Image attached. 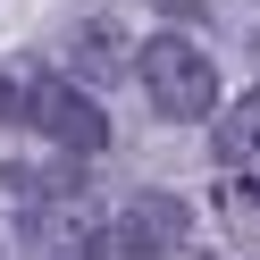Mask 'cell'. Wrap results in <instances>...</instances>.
I'll list each match as a JSON object with an SVG mask.
<instances>
[{
    "label": "cell",
    "mask_w": 260,
    "mask_h": 260,
    "mask_svg": "<svg viewBox=\"0 0 260 260\" xmlns=\"http://www.w3.org/2000/svg\"><path fill=\"white\" fill-rule=\"evenodd\" d=\"M218 151H226V159H252V151H260V92H252V101H243L235 118L218 126Z\"/></svg>",
    "instance_id": "cell-4"
},
{
    "label": "cell",
    "mask_w": 260,
    "mask_h": 260,
    "mask_svg": "<svg viewBox=\"0 0 260 260\" xmlns=\"http://www.w3.org/2000/svg\"><path fill=\"white\" fill-rule=\"evenodd\" d=\"M76 51H84V59H92V68H126V42H118V34H109V25H101V17H92V25H76Z\"/></svg>",
    "instance_id": "cell-5"
},
{
    "label": "cell",
    "mask_w": 260,
    "mask_h": 260,
    "mask_svg": "<svg viewBox=\"0 0 260 260\" xmlns=\"http://www.w3.org/2000/svg\"><path fill=\"white\" fill-rule=\"evenodd\" d=\"M185 235H193V210L176 193H135L118 218L92 226V252H176Z\"/></svg>",
    "instance_id": "cell-3"
},
{
    "label": "cell",
    "mask_w": 260,
    "mask_h": 260,
    "mask_svg": "<svg viewBox=\"0 0 260 260\" xmlns=\"http://www.w3.org/2000/svg\"><path fill=\"white\" fill-rule=\"evenodd\" d=\"M143 9H159V17H168V25H185V17L202 25V17H210V0H143Z\"/></svg>",
    "instance_id": "cell-6"
},
{
    "label": "cell",
    "mask_w": 260,
    "mask_h": 260,
    "mask_svg": "<svg viewBox=\"0 0 260 260\" xmlns=\"http://www.w3.org/2000/svg\"><path fill=\"white\" fill-rule=\"evenodd\" d=\"M135 84H143V101H151L159 118L202 126L210 109H218V59L193 51L185 34H151V42L135 51Z\"/></svg>",
    "instance_id": "cell-1"
},
{
    "label": "cell",
    "mask_w": 260,
    "mask_h": 260,
    "mask_svg": "<svg viewBox=\"0 0 260 260\" xmlns=\"http://www.w3.org/2000/svg\"><path fill=\"white\" fill-rule=\"evenodd\" d=\"M25 126H34L42 143H59L68 159H92L109 143V118H101V101H92L84 84H68V76H42L34 92H25Z\"/></svg>",
    "instance_id": "cell-2"
},
{
    "label": "cell",
    "mask_w": 260,
    "mask_h": 260,
    "mask_svg": "<svg viewBox=\"0 0 260 260\" xmlns=\"http://www.w3.org/2000/svg\"><path fill=\"white\" fill-rule=\"evenodd\" d=\"M0 118H25V84L17 76H0Z\"/></svg>",
    "instance_id": "cell-7"
},
{
    "label": "cell",
    "mask_w": 260,
    "mask_h": 260,
    "mask_svg": "<svg viewBox=\"0 0 260 260\" xmlns=\"http://www.w3.org/2000/svg\"><path fill=\"white\" fill-rule=\"evenodd\" d=\"M252 210H260V176H252Z\"/></svg>",
    "instance_id": "cell-8"
}]
</instances>
